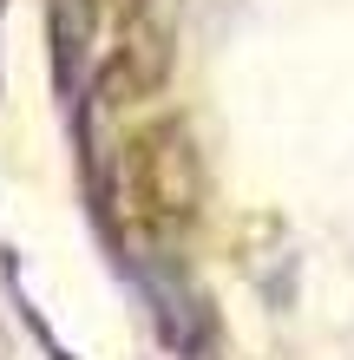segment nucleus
Returning a JSON list of instances; mask_svg holds the SVG:
<instances>
[{
	"instance_id": "obj_1",
	"label": "nucleus",
	"mask_w": 354,
	"mask_h": 360,
	"mask_svg": "<svg viewBox=\"0 0 354 360\" xmlns=\"http://www.w3.org/2000/svg\"><path fill=\"white\" fill-rule=\"evenodd\" d=\"M86 33H92V0H53V39H59V72H66V79L79 66Z\"/></svg>"
}]
</instances>
